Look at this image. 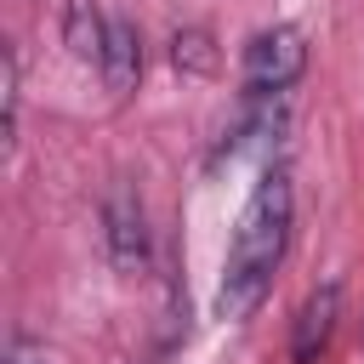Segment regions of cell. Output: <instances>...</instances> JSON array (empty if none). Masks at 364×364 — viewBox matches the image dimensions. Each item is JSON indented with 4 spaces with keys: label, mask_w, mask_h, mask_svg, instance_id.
<instances>
[{
    "label": "cell",
    "mask_w": 364,
    "mask_h": 364,
    "mask_svg": "<svg viewBox=\"0 0 364 364\" xmlns=\"http://www.w3.org/2000/svg\"><path fill=\"white\" fill-rule=\"evenodd\" d=\"M290 210H296L290 176L262 171V182L250 188V199L233 222V239H228V262H222V284H216V318L239 324L267 301V284H273L284 245H290Z\"/></svg>",
    "instance_id": "cell-1"
},
{
    "label": "cell",
    "mask_w": 364,
    "mask_h": 364,
    "mask_svg": "<svg viewBox=\"0 0 364 364\" xmlns=\"http://www.w3.org/2000/svg\"><path fill=\"white\" fill-rule=\"evenodd\" d=\"M239 74H245V91L250 97H279V91H290L307 74V40L296 28H262L245 46Z\"/></svg>",
    "instance_id": "cell-2"
},
{
    "label": "cell",
    "mask_w": 364,
    "mask_h": 364,
    "mask_svg": "<svg viewBox=\"0 0 364 364\" xmlns=\"http://www.w3.org/2000/svg\"><path fill=\"white\" fill-rule=\"evenodd\" d=\"M102 245H108V262L136 279L148 273V250H154V233H148V210H142V193L131 182H119L108 199H102Z\"/></svg>",
    "instance_id": "cell-3"
},
{
    "label": "cell",
    "mask_w": 364,
    "mask_h": 364,
    "mask_svg": "<svg viewBox=\"0 0 364 364\" xmlns=\"http://www.w3.org/2000/svg\"><path fill=\"white\" fill-rule=\"evenodd\" d=\"M336 318H341V284H318V290H313V296L301 301V313H296L290 358H296V364H313V358L324 353V341H330Z\"/></svg>",
    "instance_id": "cell-4"
},
{
    "label": "cell",
    "mask_w": 364,
    "mask_h": 364,
    "mask_svg": "<svg viewBox=\"0 0 364 364\" xmlns=\"http://www.w3.org/2000/svg\"><path fill=\"white\" fill-rule=\"evenodd\" d=\"M142 80V34L131 17H114L108 23V51H102V85L114 97H131Z\"/></svg>",
    "instance_id": "cell-5"
},
{
    "label": "cell",
    "mask_w": 364,
    "mask_h": 364,
    "mask_svg": "<svg viewBox=\"0 0 364 364\" xmlns=\"http://www.w3.org/2000/svg\"><path fill=\"white\" fill-rule=\"evenodd\" d=\"M108 23H114V17H102V11H97V0H68V6H63V46H68L80 63L102 68V51H108Z\"/></svg>",
    "instance_id": "cell-6"
},
{
    "label": "cell",
    "mask_w": 364,
    "mask_h": 364,
    "mask_svg": "<svg viewBox=\"0 0 364 364\" xmlns=\"http://www.w3.org/2000/svg\"><path fill=\"white\" fill-rule=\"evenodd\" d=\"M171 63L182 68V74H216L222 68V51H216V40H210V28H176V40H171Z\"/></svg>",
    "instance_id": "cell-7"
},
{
    "label": "cell",
    "mask_w": 364,
    "mask_h": 364,
    "mask_svg": "<svg viewBox=\"0 0 364 364\" xmlns=\"http://www.w3.org/2000/svg\"><path fill=\"white\" fill-rule=\"evenodd\" d=\"M0 102H6V154H11V142H17V102H23V91H17V51L11 46L0 51Z\"/></svg>",
    "instance_id": "cell-8"
},
{
    "label": "cell",
    "mask_w": 364,
    "mask_h": 364,
    "mask_svg": "<svg viewBox=\"0 0 364 364\" xmlns=\"http://www.w3.org/2000/svg\"><path fill=\"white\" fill-rule=\"evenodd\" d=\"M6 364H57V358H51V347H46V341H34V336H23V330H17V336L6 341Z\"/></svg>",
    "instance_id": "cell-9"
}]
</instances>
